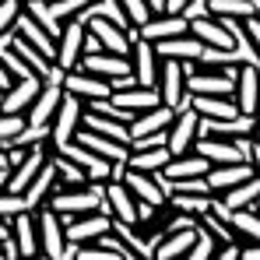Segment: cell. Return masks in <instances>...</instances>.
<instances>
[{
	"label": "cell",
	"instance_id": "6da1fadb",
	"mask_svg": "<svg viewBox=\"0 0 260 260\" xmlns=\"http://www.w3.org/2000/svg\"><path fill=\"white\" fill-rule=\"evenodd\" d=\"M102 190H106V183H91V179H88L85 186H74V190H53L49 208L63 218V221L81 218V215H88V211H99V208L106 204Z\"/></svg>",
	"mask_w": 260,
	"mask_h": 260
},
{
	"label": "cell",
	"instance_id": "7a4b0ae2",
	"mask_svg": "<svg viewBox=\"0 0 260 260\" xmlns=\"http://www.w3.org/2000/svg\"><path fill=\"white\" fill-rule=\"evenodd\" d=\"M81 116H85V99L63 91L60 109H56V116H53V123H49V144L60 148V144H67V141H74V134L81 130Z\"/></svg>",
	"mask_w": 260,
	"mask_h": 260
},
{
	"label": "cell",
	"instance_id": "3957f363",
	"mask_svg": "<svg viewBox=\"0 0 260 260\" xmlns=\"http://www.w3.org/2000/svg\"><path fill=\"white\" fill-rule=\"evenodd\" d=\"M36 225H39V250L49 260H63V250H67V225H63V218L46 204V208L36 211Z\"/></svg>",
	"mask_w": 260,
	"mask_h": 260
},
{
	"label": "cell",
	"instance_id": "277c9868",
	"mask_svg": "<svg viewBox=\"0 0 260 260\" xmlns=\"http://www.w3.org/2000/svg\"><path fill=\"white\" fill-rule=\"evenodd\" d=\"M123 183L130 186L134 201L137 204H151V208H162L169 201V179L162 173H137V169H127Z\"/></svg>",
	"mask_w": 260,
	"mask_h": 260
},
{
	"label": "cell",
	"instance_id": "5b68a950",
	"mask_svg": "<svg viewBox=\"0 0 260 260\" xmlns=\"http://www.w3.org/2000/svg\"><path fill=\"white\" fill-rule=\"evenodd\" d=\"M155 88H158L166 106L183 109L186 99H190V91H186V63L183 60H162L158 63V85Z\"/></svg>",
	"mask_w": 260,
	"mask_h": 260
},
{
	"label": "cell",
	"instance_id": "8992f818",
	"mask_svg": "<svg viewBox=\"0 0 260 260\" xmlns=\"http://www.w3.org/2000/svg\"><path fill=\"white\" fill-rule=\"evenodd\" d=\"M63 225H67V243L85 246V243H91V239L113 232V211H109V204H102L99 211H88V215H81V218H71V221H63Z\"/></svg>",
	"mask_w": 260,
	"mask_h": 260
},
{
	"label": "cell",
	"instance_id": "52a82bcc",
	"mask_svg": "<svg viewBox=\"0 0 260 260\" xmlns=\"http://www.w3.org/2000/svg\"><path fill=\"white\" fill-rule=\"evenodd\" d=\"M130 74H134V81L144 88H155L158 85V53H155V43H148V39H141L137 32H134V43H130Z\"/></svg>",
	"mask_w": 260,
	"mask_h": 260
},
{
	"label": "cell",
	"instance_id": "ba28073f",
	"mask_svg": "<svg viewBox=\"0 0 260 260\" xmlns=\"http://www.w3.org/2000/svg\"><path fill=\"white\" fill-rule=\"evenodd\" d=\"M197 134H201V116H197L190 106H183V109H176L173 123L166 130V148H169L173 155H186V151H193Z\"/></svg>",
	"mask_w": 260,
	"mask_h": 260
},
{
	"label": "cell",
	"instance_id": "9c48e42d",
	"mask_svg": "<svg viewBox=\"0 0 260 260\" xmlns=\"http://www.w3.org/2000/svg\"><path fill=\"white\" fill-rule=\"evenodd\" d=\"M85 28L99 39V43H102L106 53H120V56H127V53H130L134 32H137V28H120L116 21H109V18H102V14H91Z\"/></svg>",
	"mask_w": 260,
	"mask_h": 260
},
{
	"label": "cell",
	"instance_id": "30bf717a",
	"mask_svg": "<svg viewBox=\"0 0 260 260\" xmlns=\"http://www.w3.org/2000/svg\"><path fill=\"white\" fill-rule=\"evenodd\" d=\"M232 99H236L243 116H257L260 113V63H239Z\"/></svg>",
	"mask_w": 260,
	"mask_h": 260
},
{
	"label": "cell",
	"instance_id": "8fae6325",
	"mask_svg": "<svg viewBox=\"0 0 260 260\" xmlns=\"http://www.w3.org/2000/svg\"><path fill=\"white\" fill-rule=\"evenodd\" d=\"M81 53H85V21H63V32L56 39V63L63 71H74L81 63Z\"/></svg>",
	"mask_w": 260,
	"mask_h": 260
},
{
	"label": "cell",
	"instance_id": "7c38bea8",
	"mask_svg": "<svg viewBox=\"0 0 260 260\" xmlns=\"http://www.w3.org/2000/svg\"><path fill=\"white\" fill-rule=\"evenodd\" d=\"M56 151H63L71 162H78V166H81V173H85L91 183H106V179L113 176V162H109V158H102V155H95V151H88L85 144H78V141L60 144Z\"/></svg>",
	"mask_w": 260,
	"mask_h": 260
},
{
	"label": "cell",
	"instance_id": "4fadbf2b",
	"mask_svg": "<svg viewBox=\"0 0 260 260\" xmlns=\"http://www.w3.org/2000/svg\"><path fill=\"white\" fill-rule=\"evenodd\" d=\"M39 91H43V78H39V74L18 78L7 91H0V113H18V116H25Z\"/></svg>",
	"mask_w": 260,
	"mask_h": 260
},
{
	"label": "cell",
	"instance_id": "5bb4252c",
	"mask_svg": "<svg viewBox=\"0 0 260 260\" xmlns=\"http://www.w3.org/2000/svg\"><path fill=\"white\" fill-rule=\"evenodd\" d=\"M190 21V36H197L204 46H218V49H236V39L225 25V18H215V14H201V18H186ZM239 53V49H236ZM243 56V53H239Z\"/></svg>",
	"mask_w": 260,
	"mask_h": 260
},
{
	"label": "cell",
	"instance_id": "9a60e30c",
	"mask_svg": "<svg viewBox=\"0 0 260 260\" xmlns=\"http://www.w3.org/2000/svg\"><path fill=\"white\" fill-rule=\"evenodd\" d=\"M78 67L88 71V74H95V78H106V81L113 85V81H120V78H127V74H130V56L106 53V49H102V53H85Z\"/></svg>",
	"mask_w": 260,
	"mask_h": 260
},
{
	"label": "cell",
	"instance_id": "2e32d148",
	"mask_svg": "<svg viewBox=\"0 0 260 260\" xmlns=\"http://www.w3.org/2000/svg\"><path fill=\"white\" fill-rule=\"evenodd\" d=\"M190 32V21H186V14H151L141 28H137V36L141 39H148V43H162V39H173V36H186Z\"/></svg>",
	"mask_w": 260,
	"mask_h": 260
},
{
	"label": "cell",
	"instance_id": "e0dca14e",
	"mask_svg": "<svg viewBox=\"0 0 260 260\" xmlns=\"http://www.w3.org/2000/svg\"><path fill=\"white\" fill-rule=\"evenodd\" d=\"M102 197H106V204H109V211H113L116 221L137 225V201H134V193H130V186L123 179H106Z\"/></svg>",
	"mask_w": 260,
	"mask_h": 260
},
{
	"label": "cell",
	"instance_id": "ac0fdd59",
	"mask_svg": "<svg viewBox=\"0 0 260 260\" xmlns=\"http://www.w3.org/2000/svg\"><path fill=\"white\" fill-rule=\"evenodd\" d=\"M63 91H71V95H78V99H109L113 95V85L106 81V78H95V74H88L81 67H74V71H67V78H63Z\"/></svg>",
	"mask_w": 260,
	"mask_h": 260
},
{
	"label": "cell",
	"instance_id": "d6986e66",
	"mask_svg": "<svg viewBox=\"0 0 260 260\" xmlns=\"http://www.w3.org/2000/svg\"><path fill=\"white\" fill-rule=\"evenodd\" d=\"M186 106L201 120H232V116H239V106H236L232 95H190Z\"/></svg>",
	"mask_w": 260,
	"mask_h": 260
},
{
	"label": "cell",
	"instance_id": "ffe728a7",
	"mask_svg": "<svg viewBox=\"0 0 260 260\" xmlns=\"http://www.w3.org/2000/svg\"><path fill=\"white\" fill-rule=\"evenodd\" d=\"M193 151H197L201 158H208L211 166L246 162V155L236 148V141H225V137H197V141H193Z\"/></svg>",
	"mask_w": 260,
	"mask_h": 260
},
{
	"label": "cell",
	"instance_id": "44dd1931",
	"mask_svg": "<svg viewBox=\"0 0 260 260\" xmlns=\"http://www.w3.org/2000/svg\"><path fill=\"white\" fill-rule=\"evenodd\" d=\"M11 236L18 246V257H36L39 250V225H36V211H21L11 218Z\"/></svg>",
	"mask_w": 260,
	"mask_h": 260
},
{
	"label": "cell",
	"instance_id": "7402d4cb",
	"mask_svg": "<svg viewBox=\"0 0 260 260\" xmlns=\"http://www.w3.org/2000/svg\"><path fill=\"white\" fill-rule=\"evenodd\" d=\"M155 53H158V60H183V63H197L201 60V53H204V43L197 39V36H173V39H162V43H155Z\"/></svg>",
	"mask_w": 260,
	"mask_h": 260
},
{
	"label": "cell",
	"instance_id": "603a6c76",
	"mask_svg": "<svg viewBox=\"0 0 260 260\" xmlns=\"http://www.w3.org/2000/svg\"><path fill=\"white\" fill-rule=\"evenodd\" d=\"M60 99H63V85H46V81H43V91H39L36 102L28 106L25 120L36 123V127H49L53 116H56V109H60Z\"/></svg>",
	"mask_w": 260,
	"mask_h": 260
},
{
	"label": "cell",
	"instance_id": "cb8c5ba5",
	"mask_svg": "<svg viewBox=\"0 0 260 260\" xmlns=\"http://www.w3.org/2000/svg\"><path fill=\"white\" fill-rule=\"evenodd\" d=\"M74 141L85 144L88 151L109 158L113 166H116V162H127V155H130V144H120V141H113V137H106V134H95V130H85V127L74 134Z\"/></svg>",
	"mask_w": 260,
	"mask_h": 260
},
{
	"label": "cell",
	"instance_id": "d4e9b609",
	"mask_svg": "<svg viewBox=\"0 0 260 260\" xmlns=\"http://www.w3.org/2000/svg\"><path fill=\"white\" fill-rule=\"evenodd\" d=\"M173 116H176L173 106L158 102L155 109H144V113H137V116L130 120V137H144V134H155V130H169Z\"/></svg>",
	"mask_w": 260,
	"mask_h": 260
},
{
	"label": "cell",
	"instance_id": "484cf974",
	"mask_svg": "<svg viewBox=\"0 0 260 260\" xmlns=\"http://www.w3.org/2000/svg\"><path fill=\"white\" fill-rule=\"evenodd\" d=\"M53 190H56V173H53V166H49V158H46L43 173L36 176L28 186H25V204H28V211H39V208H46L49 204V197H53Z\"/></svg>",
	"mask_w": 260,
	"mask_h": 260
},
{
	"label": "cell",
	"instance_id": "4316f807",
	"mask_svg": "<svg viewBox=\"0 0 260 260\" xmlns=\"http://www.w3.org/2000/svg\"><path fill=\"white\" fill-rule=\"evenodd\" d=\"M109 99H113V102H120L123 109H130L134 116H137V113H144V109H155V106L162 102L158 88H144V85H130V88H123V91H113Z\"/></svg>",
	"mask_w": 260,
	"mask_h": 260
},
{
	"label": "cell",
	"instance_id": "83f0119b",
	"mask_svg": "<svg viewBox=\"0 0 260 260\" xmlns=\"http://www.w3.org/2000/svg\"><path fill=\"white\" fill-rule=\"evenodd\" d=\"M49 166H53V173H56V190H74V186H85L88 176L81 173V166L78 162H71L63 151H56L53 144H49Z\"/></svg>",
	"mask_w": 260,
	"mask_h": 260
},
{
	"label": "cell",
	"instance_id": "f1b7e54d",
	"mask_svg": "<svg viewBox=\"0 0 260 260\" xmlns=\"http://www.w3.org/2000/svg\"><path fill=\"white\" fill-rule=\"evenodd\" d=\"M113 236L123 243V253H134V257H141V260H155V243L148 236H141L134 225L113 218Z\"/></svg>",
	"mask_w": 260,
	"mask_h": 260
},
{
	"label": "cell",
	"instance_id": "f546056e",
	"mask_svg": "<svg viewBox=\"0 0 260 260\" xmlns=\"http://www.w3.org/2000/svg\"><path fill=\"white\" fill-rule=\"evenodd\" d=\"M257 197H260V179H257V176H250V179L229 186L225 193H218V204H221L225 211H239V208H253Z\"/></svg>",
	"mask_w": 260,
	"mask_h": 260
},
{
	"label": "cell",
	"instance_id": "4dcf8cb0",
	"mask_svg": "<svg viewBox=\"0 0 260 260\" xmlns=\"http://www.w3.org/2000/svg\"><path fill=\"white\" fill-rule=\"evenodd\" d=\"M253 176V166L250 162H232V166H211L208 169V186L218 193H225L229 186H236V183H243V179H250Z\"/></svg>",
	"mask_w": 260,
	"mask_h": 260
},
{
	"label": "cell",
	"instance_id": "1f68e13d",
	"mask_svg": "<svg viewBox=\"0 0 260 260\" xmlns=\"http://www.w3.org/2000/svg\"><path fill=\"white\" fill-rule=\"evenodd\" d=\"M81 127L95 130V134H106V137H113V141H120V144H130V123H123V120H113V116H102V113L85 109Z\"/></svg>",
	"mask_w": 260,
	"mask_h": 260
},
{
	"label": "cell",
	"instance_id": "d6a6232c",
	"mask_svg": "<svg viewBox=\"0 0 260 260\" xmlns=\"http://www.w3.org/2000/svg\"><path fill=\"white\" fill-rule=\"evenodd\" d=\"M208 169H211L208 158H201L197 151H186V155H173L169 166L162 169V176L166 179H186V176H208Z\"/></svg>",
	"mask_w": 260,
	"mask_h": 260
},
{
	"label": "cell",
	"instance_id": "836d02e7",
	"mask_svg": "<svg viewBox=\"0 0 260 260\" xmlns=\"http://www.w3.org/2000/svg\"><path fill=\"white\" fill-rule=\"evenodd\" d=\"M173 151L162 144V148H141V151H130L127 155V169H137V173H162L169 166Z\"/></svg>",
	"mask_w": 260,
	"mask_h": 260
},
{
	"label": "cell",
	"instance_id": "e575fe53",
	"mask_svg": "<svg viewBox=\"0 0 260 260\" xmlns=\"http://www.w3.org/2000/svg\"><path fill=\"white\" fill-rule=\"evenodd\" d=\"M225 221L236 229V239H239V243H260V211H257V208L229 211Z\"/></svg>",
	"mask_w": 260,
	"mask_h": 260
},
{
	"label": "cell",
	"instance_id": "d590c367",
	"mask_svg": "<svg viewBox=\"0 0 260 260\" xmlns=\"http://www.w3.org/2000/svg\"><path fill=\"white\" fill-rule=\"evenodd\" d=\"M201 225V221H197ZM197 239V229H183V232H169L162 236V243L155 246V260H183V253L193 246Z\"/></svg>",
	"mask_w": 260,
	"mask_h": 260
},
{
	"label": "cell",
	"instance_id": "8d00e7d4",
	"mask_svg": "<svg viewBox=\"0 0 260 260\" xmlns=\"http://www.w3.org/2000/svg\"><path fill=\"white\" fill-rule=\"evenodd\" d=\"M208 14L243 21V18H253V14H260V11L253 7V0H208Z\"/></svg>",
	"mask_w": 260,
	"mask_h": 260
},
{
	"label": "cell",
	"instance_id": "74e56055",
	"mask_svg": "<svg viewBox=\"0 0 260 260\" xmlns=\"http://www.w3.org/2000/svg\"><path fill=\"white\" fill-rule=\"evenodd\" d=\"M169 204L176 211H186V215L201 218L215 208V197H208V193H169Z\"/></svg>",
	"mask_w": 260,
	"mask_h": 260
},
{
	"label": "cell",
	"instance_id": "f35d334b",
	"mask_svg": "<svg viewBox=\"0 0 260 260\" xmlns=\"http://www.w3.org/2000/svg\"><path fill=\"white\" fill-rule=\"evenodd\" d=\"M215 250H218V239L208 232V229L197 225V239H193V246L183 253V260H211V257H215Z\"/></svg>",
	"mask_w": 260,
	"mask_h": 260
},
{
	"label": "cell",
	"instance_id": "ab89813d",
	"mask_svg": "<svg viewBox=\"0 0 260 260\" xmlns=\"http://www.w3.org/2000/svg\"><path fill=\"white\" fill-rule=\"evenodd\" d=\"M201 229H208L211 236L218 239V246H225V243H239L236 239V229L225 221V218H218L215 211H208V215H201Z\"/></svg>",
	"mask_w": 260,
	"mask_h": 260
},
{
	"label": "cell",
	"instance_id": "60d3db41",
	"mask_svg": "<svg viewBox=\"0 0 260 260\" xmlns=\"http://www.w3.org/2000/svg\"><path fill=\"white\" fill-rule=\"evenodd\" d=\"M25 11H28V14H32V18H36V21L43 25L46 32L53 36V39H60L63 25H60V21H56V18L49 14V4H46V0H28V4H25Z\"/></svg>",
	"mask_w": 260,
	"mask_h": 260
},
{
	"label": "cell",
	"instance_id": "b9f144b4",
	"mask_svg": "<svg viewBox=\"0 0 260 260\" xmlns=\"http://www.w3.org/2000/svg\"><path fill=\"white\" fill-rule=\"evenodd\" d=\"M46 4H49V14L63 25V21H74V18H78L85 7H91L95 0H46Z\"/></svg>",
	"mask_w": 260,
	"mask_h": 260
},
{
	"label": "cell",
	"instance_id": "7bdbcfd3",
	"mask_svg": "<svg viewBox=\"0 0 260 260\" xmlns=\"http://www.w3.org/2000/svg\"><path fill=\"white\" fill-rule=\"evenodd\" d=\"M201 67H229V63H246L236 49H218V46H204V53H201V60H197Z\"/></svg>",
	"mask_w": 260,
	"mask_h": 260
},
{
	"label": "cell",
	"instance_id": "ee69618b",
	"mask_svg": "<svg viewBox=\"0 0 260 260\" xmlns=\"http://www.w3.org/2000/svg\"><path fill=\"white\" fill-rule=\"evenodd\" d=\"M169 193H208V197H215V190L208 186V176H186V179H169Z\"/></svg>",
	"mask_w": 260,
	"mask_h": 260
},
{
	"label": "cell",
	"instance_id": "f6af8a7d",
	"mask_svg": "<svg viewBox=\"0 0 260 260\" xmlns=\"http://www.w3.org/2000/svg\"><path fill=\"white\" fill-rule=\"evenodd\" d=\"M25 116H18V113H0V148H11V141L25 130Z\"/></svg>",
	"mask_w": 260,
	"mask_h": 260
},
{
	"label": "cell",
	"instance_id": "bcb514c9",
	"mask_svg": "<svg viewBox=\"0 0 260 260\" xmlns=\"http://www.w3.org/2000/svg\"><path fill=\"white\" fill-rule=\"evenodd\" d=\"M36 144H49V127H36V123H25V130L11 141V148H36Z\"/></svg>",
	"mask_w": 260,
	"mask_h": 260
},
{
	"label": "cell",
	"instance_id": "7dc6e473",
	"mask_svg": "<svg viewBox=\"0 0 260 260\" xmlns=\"http://www.w3.org/2000/svg\"><path fill=\"white\" fill-rule=\"evenodd\" d=\"M99 4V14L102 18H109V21H116L120 28H134L130 25V18H127V11H123V4L120 0H95Z\"/></svg>",
	"mask_w": 260,
	"mask_h": 260
},
{
	"label": "cell",
	"instance_id": "c3c4849f",
	"mask_svg": "<svg viewBox=\"0 0 260 260\" xmlns=\"http://www.w3.org/2000/svg\"><path fill=\"white\" fill-rule=\"evenodd\" d=\"M21 211H28L25 197H21V193H7V190H0V218L11 221V218L21 215Z\"/></svg>",
	"mask_w": 260,
	"mask_h": 260
},
{
	"label": "cell",
	"instance_id": "681fc988",
	"mask_svg": "<svg viewBox=\"0 0 260 260\" xmlns=\"http://www.w3.org/2000/svg\"><path fill=\"white\" fill-rule=\"evenodd\" d=\"M120 4H123V11H127V18H130V25H134V28H141V25L155 14L148 0H120Z\"/></svg>",
	"mask_w": 260,
	"mask_h": 260
},
{
	"label": "cell",
	"instance_id": "f907efd6",
	"mask_svg": "<svg viewBox=\"0 0 260 260\" xmlns=\"http://www.w3.org/2000/svg\"><path fill=\"white\" fill-rule=\"evenodd\" d=\"M21 7H25L21 0H0V36L14 28V21H18V14H21Z\"/></svg>",
	"mask_w": 260,
	"mask_h": 260
},
{
	"label": "cell",
	"instance_id": "816d5d0a",
	"mask_svg": "<svg viewBox=\"0 0 260 260\" xmlns=\"http://www.w3.org/2000/svg\"><path fill=\"white\" fill-rule=\"evenodd\" d=\"M166 144V130H155V134H144V137H130V151H141V148H162Z\"/></svg>",
	"mask_w": 260,
	"mask_h": 260
},
{
	"label": "cell",
	"instance_id": "f5cc1de1",
	"mask_svg": "<svg viewBox=\"0 0 260 260\" xmlns=\"http://www.w3.org/2000/svg\"><path fill=\"white\" fill-rule=\"evenodd\" d=\"M243 28H246V36H250V43H253V49H257V56H260V14L243 18Z\"/></svg>",
	"mask_w": 260,
	"mask_h": 260
},
{
	"label": "cell",
	"instance_id": "db71d44e",
	"mask_svg": "<svg viewBox=\"0 0 260 260\" xmlns=\"http://www.w3.org/2000/svg\"><path fill=\"white\" fill-rule=\"evenodd\" d=\"M239 250H243V243H225V246H218L215 257L211 260H239Z\"/></svg>",
	"mask_w": 260,
	"mask_h": 260
},
{
	"label": "cell",
	"instance_id": "11a10c76",
	"mask_svg": "<svg viewBox=\"0 0 260 260\" xmlns=\"http://www.w3.org/2000/svg\"><path fill=\"white\" fill-rule=\"evenodd\" d=\"M190 4H193V0H166V4H162V11H166V14H183Z\"/></svg>",
	"mask_w": 260,
	"mask_h": 260
},
{
	"label": "cell",
	"instance_id": "9f6ffc18",
	"mask_svg": "<svg viewBox=\"0 0 260 260\" xmlns=\"http://www.w3.org/2000/svg\"><path fill=\"white\" fill-rule=\"evenodd\" d=\"M239 260H260V243H243Z\"/></svg>",
	"mask_w": 260,
	"mask_h": 260
},
{
	"label": "cell",
	"instance_id": "6f0895ef",
	"mask_svg": "<svg viewBox=\"0 0 260 260\" xmlns=\"http://www.w3.org/2000/svg\"><path fill=\"white\" fill-rule=\"evenodd\" d=\"M246 158H250V166H253V176L260 179V141L250 144V155H246Z\"/></svg>",
	"mask_w": 260,
	"mask_h": 260
},
{
	"label": "cell",
	"instance_id": "680465c9",
	"mask_svg": "<svg viewBox=\"0 0 260 260\" xmlns=\"http://www.w3.org/2000/svg\"><path fill=\"white\" fill-rule=\"evenodd\" d=\"M4 239H11V221L0 218V243H4Z\"/></svg>",
	"mask_w": 260,
	"mask_h": 260
},
{
	"label": "cell",
	"instance_id": "91938a15",
	"mask_svg": "<svg viewBox=\"0 0 260 260\" xmlns=\"http://www.w3.org/2000/svg\"><path fill=\"white\" fill-rule=\"evenodd\" d=\"M0 169H11V162H7V148H0Z\"/></svg>",
	"mask_w": 260,
	"mask_h": 260
},
{
	"label": "cell",
	"instance_id": "94428289",
	"mask_svg": "<svg viewBox=\"0 0 260 260\" xmlns=\"http://www.w3.org/2000/svg\"><path fill=\"white\" fill-rule=\"evenodd\" d=\"M14 260H49L46 253H36V257H14Z\"/></svg>",
	"mask_w": 260,
	"mask_h": 260
},
{
	"label": "cell",
	"instance_id": "6125c7cd",
	"mask_svg": "<svg viewBox=\"0 0 260 260\" xmlns=\"http://www.w3.org/2000/svg\"><path fill=\"white\" fill-rule=\"evenodd\" d=\"M253 141H260V116H257V127H253Z\"/></svg>",
	"mask_w": 260,
	"mask_h": 260
},
{
	"label": "cell",
	"instance_id": "be15d7a7",
	"mask_svg": "<svg viewBox=\"0 0 260 260\" xmlns=\"http://www.w3.org/2000/svg\"><path fill=\"white\" fill-rule=\"evenodd\" d=\"M123 260H141V257H134V253H127V257H123Z\"/></svg>",
	"mask_w": 260,
	"mask_h": 260
},
{
	"label": "cell",
	"instance_id": "e7e4bbea",
	"mask_svg": "<svg viewBox=\"0 0 260 260\" xmlns=\"http://www.w3.org/2000/svg\"><path fill=\"white\" fill-rule=\"evenodd\" d=\"M253 208H257V211H260V197H257V204H253Z\"/></svg>",
	"mask_w": 260,
	"mask_h": 260
},
{
	"label": "cell",
	"instance_id": "03108f58",
	"mask_svg": "<svg viewBox=\"0 0 260 260\" xmlns=\"http://www.w3.org/2000/svg\"><path fill=\"white\" fill-rule=\"evenodd\" d=\"M0 260H7V257H4V253H0Z\"/></svg>",
	"mask_w": 260,
	"mask_h": 260
},
{
	"label": "cell",
	"instance_id": "003e7915",
	"mask_svg": "<svg viewBox=\"0 0 260 260\" xmlns=\"http://www.w3.org/2000/svg\"><path fill=\"white\" fill-rule=\"evenodd\" d=\"M21 4H28V0H21Z\"/></svg>",
	"mask_w": 260,
	"mask_h": 260
}]
</instances>
